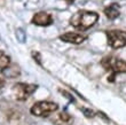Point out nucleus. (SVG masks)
Segmentation results:
<instances>
[{"label":"nucleus","instance_id":"obj_1","mask_svg":"<svg viewBox=\"0 0 126 125\" xmlns=\"http://www.w3.org/2000/svg\"><path fill=\"white\" fill-rule=\"evenodd\" d=\"M99 20V14L95 12H90V10H80L73 14L72 17L70 18V24L78 30H87Z\"/></svg>","mask_w":126,"mask_h":125},{"label":"nucleus","instance_id":"obj_2","mask_svg":"<svg viewBox=\"0 0 126 125\" xmlns=\"http://www.w3.org/2000/svg\"><path fill=\"white\" fill-rule=\"evenodd\" d=\"M59 109V106L54 102H49V101H39L36 102L31 108V114L38 117H45L48 116L52 112L56 111Z\"/></svg>","mask_w":126,"mask_h":125},{"label":"nucleus","instance_id":"obj_3","mask_svg":"<svg viewBox=\"0 0 126 125\" xmlns=\"http://www.w3.org/2000/svg\"><path fill=\"white\" fill-rule=\"evenodd\" d=\"M101 64L106 70H110L115 73L126 72V61L113 56H106L101 61Z\"/></svg>","mask_w":126,"mask_h":125},{"label":"nucleus","instance_id":"obj_4","mask_svg":"<svg viewBox=\"0 0 126 125\" xmlns=\"http://www.w3.org/2000/svg\"><path fill=\"white\" fill-rule=\"evenodd\" d=\"M38 86L33 84H25V83H18L13 87V94L15 99L18 101H24L37 89Z\"/></svg>","mask_w":126,"mask_h":125},{"label":"nucleus","instance_id":"obj_5","mask_svg":"<svg viewBox=\"0 0 126 125\" xmlns=\"http://www.w3.org/2000/svg\"><path fill=\"white\" fill-rule=\"evenodd\" d=\"M107 39L111 48H122L126 45V32L122 30H111L107 32Z\"/></svg>","mask_w":126,"mask_h":125},{"label":"nucleus","instance_id":"obj_6","mask_svg":"<svg viewBox=\"0 0 126 125\" xmlns=\"http://www.w3.org/2000/svg\"><path fill=\"white\" fill-rule=\"evenodd\" d=\"M34 25H39V26H48L53 23V17L52 15L46 12H39L33 15L32 21H31Z\"/></svg>","mask_w":126,"mask_h":125},{"label":"nucleus","instance_id":"obj_7","mask_svg":"<svg viewBox=\"0 0 126 125\" xmlns=\"http://www.w3.org/2000/svg\"><path fill=\"white\" fill-rule=\"evenodd\" d=\"M60 39L62 41H64V43L78 45V44H81L84 40L86 39V36H83V35L77 32H65L63 33L62 36H60Z\"/></svg>","mask_w":126,"mask_h":125},{"label":"nucleus","instance_id":"obj_8","mask_svg":"<svg viewBox=\"0 0 126 125\" xmlns=\"http://www.w3.org/2000/svg\"><path fill=\"white\" fill-rule=\"evenodd\" d=\"M104 14L109 20H116L119 16V6L117 3H111L104 9Z\"/></svg>","mask_w":126,"mask_h":125},{"label":"nucleus","instance_id":"obj_9","mask_svg":"<svg viewBox=\"0 0 126 125\" xmlns=\"http://www.w3.org/2000/svg\"><path fill=\"white\" fill-rule=\"evenodd\" d=\"M2 73L6 76V77H8V78H14V77H16V76L20 73V70H18V68H16V67L10 68V67L8 66L7 68H5V69L2 70Z\"/></svg>","mask_w":126,"mask_h":125},{"label":"nucleus","instance_id":"obj_10","mask_svg":"<svg viewBox=\"0 0 126 125\" xmlns=\"http://www.w3.org/2000/svg\"><path fill=\"white\" fill-rule=\"evenodd\" d=\"M10 64V57L7 55L6 53H3L0 51V69L3 70L5 68Z\"/></svg>","mask_w":126,"mask_h":125},{"label":"nucleus","instance_id":"obj_11","mask_svg":"<svg viewBox=\"0 0 126 125\" xmlns=\"http://www.w3.org/2000/svg\"><path fill=\"white\" fill-rule=\"evenodd\" d=\"M59 118H60V121L62 123H70L72 121L71 116H70L68 112H61L60 115H59Z\"/></svg>","mask_w":126,"mask_h":125},{"label":"nucleus","instance_id":"obj_12","mask_svg":"<svg viewBox=\"0 0 126 125\" xmlns=\"http://www.w3.org/2000/svg\"><path fill=\"white\" fill-rule=\"evenodd\" d=\"M16 37H17V39L20 40L21 43H23L24 40H25V33H24V31L22 29H18L16 31Z\"/></svg>","mask_w":126,"mask_h":125},{"label":"nucleus","instance_id":"obj_13","mask_svg":"<svg viewBox=\"0 0 126 125\" xmlns=\"http://www.w3.org/2000/svg\"><path fill=\"white\" fill-rule=\"evenodd\" d=\"M81 110H83V112H84V114H85V116H86V117H88V118H90V117H94V112L92 111L91 109L83 108V109H81Z\"/></svg>","mask_w":126,"mask_h":125},{"label":"nucleus","instance_id":"obj_14","mask_svg":"<svg viewBox=\"0 0 126 125\" xmlns=\"http://www.w3.org/2000/svg\"><path fill=\"white\" fill-rule=\"evenodd\" d=\"M61 92L63 93V94H64V95H66V98H68V99L70 100V101H73V98L71 95H70V94H68V93L65 92V91H61Z\"/></svg>","mask_w":126,"mask_h":125},{"label":"nucleus","instance_id":"obj_15","mask_svg":"<svg viewBox=\"0 0 126 125\" xmlns=\"http://www.w3.org/2000/svg\"><path fill=\"white\" fill-rule=\"evenodd\" d=\"M3 85H5V82H3L2 79L0 78V89H2V87H3Z\"/></svg>","mask_w":126,"mask_h":125},{"label":"nucleus","instance_id":"obj_16","mask_svg":"<svg viewBox=\"0 0 126 125\" xmlns=\"http://www.w3.org/2000/svg\"><path fill=\"white\" fill-rule=\"evenodd\" d=\"M64 1H66L68 3H72L73 2V0H64Z\"/></svg>","mask_w":126,"mask_h":125}]
</instances>
